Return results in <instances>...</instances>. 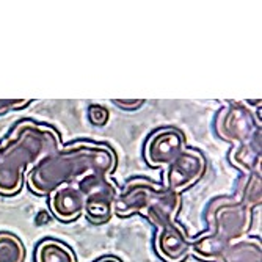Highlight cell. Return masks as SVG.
Instances as JSON below:
<instances>
[{
    "instance_id": "obj_1",
    "label": "cell",
    "mask_w": 262,
    "mask_h": 262,
    "mask_svg": "<svg viewBox=\"0 0 262 262\" xmlns=\"http://www.w3.org/2000/svg\"><path fill=\"white\" fill-rule=\"evenodd\" d=\"M116 165V156L104 143L76 141L41 160L27 173L29 188L35 195H51L55 188L77 182L93 174H112Z\"/></svg>"
},
{
    "instance_id": "obj_2",
    "label": "cell",
    "mask_w": 262,
    "mask_h": 262,
    "mask_svg": "<svg viewBox=\"0 0 262 262\" xmlns=\"http://www.w3.org/2000/svg\"><path fill=\"white\" fill-rule=\"evenodd\" d=\"M61 148L60 135L49 126L20 121L0 146V195L20 192L26 173Z\"/></svg>"
},
{
    "instance_id": "obj_3",
    "label": "cell",
    "mask_w": 262,
    "mask_h": 262,
    "mask_svg": "<svg viewBox=\"0 0 262 262\" xmlns=\"http://www.w3.org/2000/svg\"><path fill=\"white\" fill-rule=\"evenodd\" d=\"M181 204V193L173 192L165 184L135 178L118 192L115 213L121 219L141 215L159 229L176 223Z\"/></svg>"
},
{
    "instance_id": "obj_4",
    "label": "cell",
    "mask_w": 262,
    "mask_h": 262,
    "mask_svg": "<svg viewBox=\"0 0 262 262\" xmlns=\"http://www.w3.org/2000/svg\"><path fill=\"white\" fill-rule=\"evenodd\" d=\"M207 222L212 235L226 244H232L250 231L253 209L245 206L241 200L219 198L212 201L207 209Z\"/></svg>"
},
{
    "instance_id": "obj_5",
    "label": "cell",
    "mask_w": 262,
    "mask_h": 262,
    "mask_svg": "<svg viewBox=\"0 0 262 262\" xmlns=\"http://www.w3.org/2000/svg\"><path fill=\"white\" fill-rule=\"evenodd\" d=\"M85 196L83 215L93 225H104L110 222L115 213V201L118 187L108 174L93 173L76 182Z\"/></svg>"
},
{
    "instance_id": "obj_6",
    "label": "cell",
    "mask_w": 262,
    "mask_h": 262,
    "mask_svg": "<svg viewBox=\"0 0 262 262\" xmlns=\"http://www.w3.org/2000/svg\"><path fill=\"white\" fill-rule=\"evenodd\" d=\"M215 129L219 137L225 141L241 145L260 130V123L244 104L234 102L219 113Z\"/></svg>"
},
{
    "instance_id": "obj_7",
    "label": "cell",
    "mask_w": 262,
    "mask_h": 262,
    "mask_svg": "<svg viewBox=\"0 0 262 262\" xmlns=\"http://www.w3.org/2000/svg\"><path fill=\"white\" fill-rule=\"evenodd\" d=\"M185 151V137L173 127L154 132L145 145V160L151 168L170 166Z\"/></svg>"
},
{
    "instance_id": "obj_8",
    "label": "cell",
    "mask_w": 262,
    "mask_h": 262,
    "mask_svg": "<svg viewBox=\"0 0 262 262\" xmlns=\"http://www.w3.org/2000/svg\"><path fill=\"white\" fill-rule=\"evenodd\" d=\"M165 174V185L173 192L181 193L201 179L206 171V160L201 152L187 149L170 165Z\"/></svg>"
},
{
    "instance_id": "obj_9",
    "label": "cell",
    "mask_w": 262,
    "mask_h": 262,
    "mask_svg": "<svg viewBox=\"0 0 262 262\" xmlns=\"http://www.w3.org/2000/svg\"><path fill=\"white\" fill-rule=\"evenodd\" d=\"M49 207L60 222H74L83 215L85 196L76 182L64 184L49 195Z\"/></svg>"
},
{
    "instance_id": "obj_10",
    "label": "cell",
    "mask_w": 262,
    "mask_h": 262,
    "mask_svg": "<svg viewBox=\"0 0 262 262\" xmlns=\"http://www.w3.org/2000/svg\"><path fill=\"white\" fill-rule=\"evenodd\" d=\"M156 250L165 262H182L192 251V242L178 223H171L157 229Z\"/></svg>"
},
{
    "instance_id": "obj_11",
    "label": "cell",
    "mask_w": 262,
    "mask_h": 262,
    "mask_svg": "<svg viewBox=\"0 0 262 262\" xmlns=\"http://www.w3.org/2000/svg\"><path fill=\"white\" fill-rule=\"evenodd\" d=\"M260 130H257L250 140L237 145L231 152V163L245 174H260Z\"/></svg>"
},
{
    "instance_id": "obj_12",
    "label": "cell",
    "mask_w": 262,
    "mask_h": 262,
    "mask_svg": "<svg viewBox=\"0 0 262 262\" xmlns=\"http://www.w3.org/2000/svg\"><path fill=\"white\" fill-rule=\"evenodd\" d=\"M262 248L259 239L234 241L217 262H262Z\"/></svg>"
},
{
    "instance_id": "obj_13",
    "label": "cell",
    "mask_w": 262,
    "mask_h": 262,
    "mask_svg": "<svg viewBox=\"0 0 262 262\" xmlns=\"http://www.w3.org/2000/svg\"><path fill=\"white\" fill-rule=\"evenodd\" d=\"M35 262H76V257L68 245L54 239H46L36 247Z\"/></svg>"
},
{
    "instance_id": "obj_14",
    "label": "cell",
    "mask_w": 262,
    "mask_h": 262,
    "mask_svg": "<svg viewBox=\"0 0 262 262\" xmlns=\"http://www.w3.org/2000/svg\"><path fill=\"white\" fill-rule=\"evenodd\" d=\"M26 247L20 239L10 232H0V262H24Z\"/></svg>"
},
{
    "instance_id": "obj_15",
    "label": "cell",
    "mask_w": 262,
    "mask_h": 262,
    "mask_svg": "<svg viewBox=\"0 0 262 262\" xmlns=\"http://www.w3.org/2000/svg\"><path fill=\"white\" fill-rule=\"evenodd\" d=\"M262 182H260V174H248V179L245 182V187L242 190V203L248 206L250 209H254L260 206L262 201Z\"/></svg>"
},
{
    "instance_id": "obj_16",
    "label": "cell",
    "mask_w": 262,
    "mask_h": 262,
    "mask_svg": "<svg viewBox=\"0 0 262 262\" xmlns=\"http://www.w3.org/2000/svg\"><path fill=\"white\" fill-rule=\"evenodd\" d=\"M88 118L93 126H98L102 127L108 123L110 120V113L104 105H98V104H93L88 108Z\"/></svg>"
},
{
    "instance_id": "obj_17",
    "label": "cell",
    "mask_w": 262,
    "mask_h": 262,
    "mask_svg": "<svg viewBox=\"0 0 262 262\" xmlns=\"http://www.w3.org/2000/svg\"><path fill=\"white\" fill-rule=\"evenodd\" d=\"M30 102V99H0V116L27 107Z\"/></svg>"
},
{
    "instance_id": "obj_18",
    "label": "cell",
    "mask_w": 262,
    "mask_h": 262,
    "mask_svg": "<svg viewBox=\"0 0 262 262\" xmlns=\"http://www.w3.org/2000/svg\"><path fill=\"white\" fill-rule=\"evenodd\" d=\"M146 101L145 99H113V104H116L120 108L123 110H137L140 107H143Z\"/></svg>"
},
{
    "instance_id": "obj_19",
    "label": "cell",
    "mask_w": 262,
    "mask_h": 262,
    "mask_svg": "<svg viewBox=\"0 0 262 262\" xmlns=\"http://www.w3.org/2000/svg\"><path fill=\"white\" fill-rule=\"evenodd\" d=\"M99 262H121L120 259H116V257H105V259H102V260H99Z\"/></svg>"
}]
</instances>
